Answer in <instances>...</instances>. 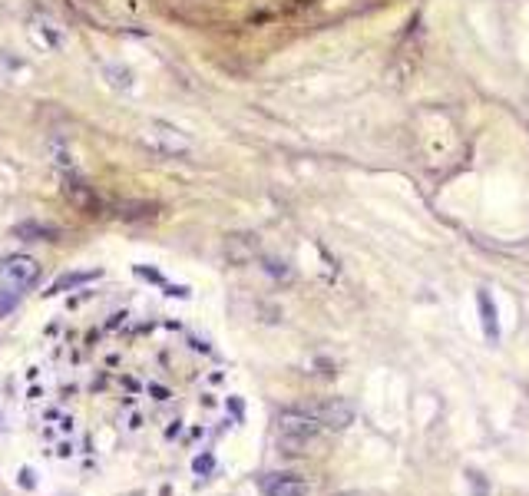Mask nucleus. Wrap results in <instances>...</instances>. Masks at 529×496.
Here are the masks:
<instances>
[{"label":"nucleus","mask_w":529,"mask_h":496,"mask_svg":"<svg viewBox=\"0 0 529 496\" xmlns=\"http://www.w3.org/2000/svg\"><path fill=\"white\" fill-rule=\"evenodd\" d=\"M321 423L308 410H282L278 417V447L284 454H308L311 443L321 440Z\"/></svg>","instance_id":"f257e3e1"},{"label":"nucleus","mask_w":529,"mask_h":496,"mask_svg":"<svg viewBox=\"0 0 529 496\" xmlns=\"http://www.w3.org/2000/svg\"><path fill=\"white\" fill-rule=\"evenodd\" d=\"M40 282V262L34 255H7L0 258V291H10V295H23Z\"/></svg>","instance_id":"f03ea898"},{"label":"nucleus","mask_w":529,"mask_h":496,"mask_svg":"<svg viewBox=\"0 0 529 496\" xmlns=\"http://www.w3.org/2000/svg\"><path fill=\"white\" fill-rule=\"evenodd\" d=\"M60 189L66 195V202H70L76 212H83V215H99V209H103V202H99V195L93 192V186H90L76 169L60 172Z\"/></svg>","instance_id":"7ed1b4c3"},{"label":"nucleus","mask_w":529,"mask_h":496,"mask_svg":"<svg viewBox=\"0 0 529 496\" xmlns=\"http://www.w3.org/2000/svg\"><path fill=\"white\" fill-rule=\"evenodd\" d=\"M143 142L156 149V153H166V156H186L192 149V139L182 129H175L169 123H149L143 129Z\"/></svg>","instance_id":"20e7f679"},{"label":"nucleus","mask_w":529,"mask_h":496,"mask_svg":"<svg viewBox=\"0 0 529 496\" xmlns=\"http://www.w3.org/2000/svg\"><path fill=\"white\" fill-rule=\"evenodd\" d=\"M308 414L318 420L321 427H328V430H347L354 423V407L344 401V397H328L318 407H311Z\"/></svg>","instance_id":"39448f33"},{"label":"nucleus","mask_w":529,"mask_h":496,"mask_svg":"<svg viewBox=\"0 0 529 496\" xmlns=\"http://www.w3.org/2000/svg\"><path fill=\"white\" fill-rule=\"evenodd\" d=\"M308 480H302L298 473H268L262 480V493L264 496H308Z\"/></svg>","instance_id":"423d86ee"},{"label":"nucleus","mask_w":529,"mask_h":496,"mask_svg":"<svg viewBox=\"0 0 529 496\" xmlns=\"http://www.w3.org/2000/svg\"><path fill=\"white\" fill-rule=\"evenodd\" d=\"M222 251H225V258L232 265H248V262L258 255V238H255V235H245V232H235V235L225 238Z\"/></svg>","instance_id":"0eeeda50"},{"label":"nucleus","mask_w":529,"mask_h":496,"mask_svg":"<svg viewBox=\"0 0 529 496\" xmlns=\"http://www.w3.org/2000/svg\"><path fill=\"white\" fill-rule=\"evenodd\" d=\"M30 34H34V37H37L47 50H60V47H63V34H60V27H57V23H50V20H43V17L34 20Z\"/></svg>","instance_id":"6e6552de"},{"label":"nucleus","mask_w":529,"mask_h":496,"mask_svg":"<svg viewBox=\"0 0 529 496\" xmlns=\"http://www.w3.org/2000/svg\"><path fill=\"white\" fill-rule=\"evenodd\" d=\"M476 305H480V321H483V334H487L490 341H496V338H500V321H496V308H493L490 295H487V291H480V295H476Z\"/></svg>","instance_id":"1a4fd4ad"},{"label":"nucleus","mask_w":529,"mask_h":496,"mask_svg":"<svg viewBox=\"0 0 529 496\" xmlns=\"http://www.w3.org/2000/svg\"><path fill=\"white\" fill-rule=\"evenodd\" d=\"M14 235L23 238V242H34V238H40V242H53V238H57V229L40 225V222H20L17 229H14Z\"/></svg>","instance_id":"9d476101"},{"label":"nucleus","mask_w":529,"mask_h":496,"mask_svg":"<svg viewBox=\"0 0 529 496\" xmlns=\"http://www.w3.org/2000/svg\"><path fill=\"white\" fill-rule=\"evenodd\" d=\"M96 278H99V271H70V275L57 278V282L50 285V291H47V295H60V291H70V288H76V285L96 282Z\"/></svg>","instance_id":"9b49d317"},{"label":"nucleus","mask_w":529,"mask_h":496,"mask_svg":"<svg viewBox=\"0 0 529 496\" xmlns=\"http://www.w3.org/2000/svg\"><path fill=\"white\" fill-rule=\"evenodd\" d=\"M103 77H106V83H110V86L123 90V93H130V90H132V73L126 70V66H106V70H103Z\"/></svg>","instance_id":"f8f14e48"},{"label":"nucleus","mask_w":529,"mask_h":496,"mask_svg":"<svg viewBox=\"0 0 529 496\" xmlns=\"http://www.w3.org/2000/svg\"><path fill=\"white\" fill-rule=\"evenodd\" d=\"M20 295H10V291H0V318H7L14 308H17Z\"/></svg>","instance_id":"ddd939ff"},{"label":"nucleus","mask_w":529,"mask_h":496,"mask_svg":"<svg viewBox=\"0 0 529 496\" xmlns=\"http://www.w3.org/2000/svg\"><path fill=\"white\" fill-rule=\"evenodd\" d=\"M212 467H215V460L208 457H195V463H192V470H195V473H208V470H212Z\"/></svg>","instance_id":"4468645a"},{"label":"nucleus","mask_w":529,"mask_h":496,"mask_svg":"<svg viewBox=\"0 0 529 496\" xmlns=\"http://www.w3.org/2000/svg\"><path fill=\"white\" fill-rule=\"evenodd\" d=\"M136 275H143V278H149V282H159V285H166V278H162L159 271H152V268H139V265H136Z\"/></svg>","instance_id":"2eb2a0df"},{"label":"nucleus","mask_w":529,"mask_h":496,"mask_svg":"<svg viewBox=\"0 0 529 496\" xmlns=\"http://www.w3.org/2000/svg\"><path fill=\"white\" fill-rule=\"evenodd\" d=\"M20 486H27V490L34 486V477H30V470H23V473H20Z\"/></svg>","instance_id":"dca6fc26"},{"label":"nucleus","mask_w":529,"mask_h":496,"mask_svg":"<svg viewBox=\"0 0 529 496\" xmlns=\"http://www.w3.org/2000/svg\"><path fill=\"white\" fill-rule=\"evenodd\" d=\"M228 404H232V414H235V417H242V404L235 401V397H232V401H228Z\"/></svg>","instance_id":"f3484780"},{"label":"nucleus","mask_w":529,"mask_h":496,"mask_svg":"<svg viewBox=\"0 0 529 496\" xmlns=\"http://www.w3.org/2000/svg\"><path fill=\"white\" fill-rule=\"evenodd\" d=\"M334 496H360V493H334Z\"/></svg>","instance_id":"a211bd4d"}]
</instances>
